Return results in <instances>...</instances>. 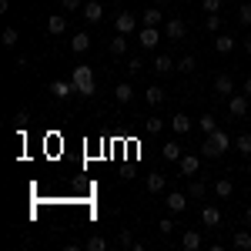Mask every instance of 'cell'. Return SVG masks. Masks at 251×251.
<instances>
[{"instance_id": "cell-1", "label": "cell", "mask_w": 251, "mask_h": 251, "mask_svg": "<svg viewBox=\"0 0 251 251\" xmlns=\"http://www.w3.org/2000/svg\"><path fill=\"white\" fill-rule=\"evenodd\" d=\"M231 148V137L225 134V131H211V134H204V144H201V157H221L225 151Z\"/></svg>"}, {"instance_id": "cell-2", "label": "cell", "mask_w": 251, "mask_h": 251, "mask_svg": "<svg viewBox=\"0 0 251 251\" xmlns=\"http://www.w3.org/2000/svg\"><path fill=\"white\" fill-rule=\"evenodd\" d=\"M74 87H77V94H84V97H91L97 91L94 71H91L87 64H77V67H74Z\"/></svg>"}, {"instance_id": "cell-3", "label": "cell", "mask_w": 251, "mask_h": 251, "mask_svg": "<svg viewBox=\"0 0 251 251\" xmlns=\"http://www.w3.org/2000/svg\"><path fill=\"white\" fill-rule=\"evenodd\" d=\"M228 111H231V117H245L248 114V94H231L228 97Z\"/></svg>"}, {"instance_id": "cell-4", "label": "cell", "mask_w": 251, "mask_h": 251, "mask_svg": "<svg viewBox=\"0 0 251 251\" xmlns=\"http://www.w3.org/2000/svg\"><path fill=\"white\" fill-rule=\"evenodd\" d=\"M177 164H181V174H184V177H194L198 168H201V154H181Z\"/></svg>"}, {"instance_id": "cell-5", "label": "cell", "mask_w": 251, "mask_h": 251, "mask_svg": "<svg viewBox=\"0 0 251 251\" xmlns=\"http://www.w3.org/2000/svg\"><path fill=\"white\" fill-rule=\"evenodd\" d=\"M114 27H117V34H127V37H131V34H134V27H137L134 14H127V10H124V14H117Z\"/></svg>"}, {"instance_id": "cell-6", "label": "cell", "mask_w": 251, "mask_h": 251, "mask_svg": "<svg viewBox=\"0 0 251 251\" xmlns=\"http://www.w3.org/2000/svg\"><path fill=\"white\" fill-rule=\"evenodd\" d=\"M47 91L57 97V100H64V97H71V94H74L77 87H74V80H54V84H50Z\"/></svg>"}, {"instance_id": "cell-7", "label": "cell", "mask_w": 251, "mask_h": 251, "mask_svg": "<svg viewBox=\"0 0 251 251\" xmlns=\"http://www.w3.org/2000/svg\"><path fill=\"white\" fill-rule=\"evenodd\" d=\"M137 40H141V47H144V50H154L157 40H161V34H157V27H144V30L137 34Z\"/></svg>"}, {"instance_id": "cell-8", "label": "cell", "mask_w": 251, "mask_h": 251, "mask_svg": "<svg viewBox=\"0 0 251 251\" xmlns=\"http://www.w3.org/2000/svg\"><path fill=\"white\" fill-rule=\"evenodd\" d=\"M214 94L218 97H231L234 94V80L228 77V74H218V77H214Z\"/></svg>"}, {"instance_id": "cell-9", "label": "cell", "mask_w": 251, "mask_h": 251, "mask_svg": "<svg viewBox=\"0 0 251 251\" xmlns=\"http://www.w3.org/2000/svg\"><path fill=\"white\" fill-rule=\"evenodd\" d=\"M201 221H204L208 228H218V225H221V211H218L214 204H204V208H201Z\"/></svg>"}, {"instance_id": "cell-10", "label": "cell", "mask_w": 251, "mask_h": 251, "mask_svg": "<svg viewBox=\"0 0 251 251\" xmlns=\"http://www.w3.org/2000/svg\"><path fill=\"white\" fill-rule=\"evenodd\" d=\"M188 208V194H181V191H174V194H168V211H184Z\"/></svg>"}, {"instance_id": "cell-11", "label": "cell", "mask_w": 251, "mask_h": 251, "mask_svg": "<svg viewBox=\"0 0 251 251\" xmlns=\"http://www.w3.org/2000/svg\"><path fill=\"white\" fill-rule=\"evenodd\" d=\"M214 194H218V198H231L234 194V181L231 177H218V181H214Z\"/></svg>"}, {"instance_id": "cell-12", "label": "cell", "mask_w": 251, "mask_h": 251, "mask_svg": "<svg viewBox=\"0 0 251 251\" xmlns=\"http://www.w3.org/2000/svg\"><path fill=\"white\" fill-rule=\"evenodd\" d=\"M181 248H184V251H198V248H201V234H198V231H184V234H181Z\"/></svg>"}, {"instance_id": "cell-13", "label": "cell", "mask_w": 251, "mask_h": 251, "mask_svg": "<svg viewBox=\"0 0 251 251\" xmlns=\"http://www.w3.org/2000/svg\"><path fill=\"white\" fill-rule=\"evenodd\" d=\"M84 17L91 20V24H97V20L104 17V7H100L97 0H91V3H84Z\"/></svg>"}, {"instance_id": "cell-14", "label": "cell", "mask_w": 251, "mask_h": 251, "mask_svg": "<svg viewBox=\"0 0 251 251\" xmlns=\"http://www.w3.org/2000/svg\"><path fill=\"white\" fill-rule=\"evenodd\" d=\"M67 30V20L60 17V14H50L47 17V34H64Z\"/></svg>"}, {"instance_id": "cell-15", "label": "cell", "mask_w": 251, "mask_h": 251, "mask_svg": "<svg viewBox=\"0 0 251 251\" xmlns=\"http://www.w3.org/2000/svg\"><path fill=\"white\" fill-rule=\"evenodd\" d=\"M174 67H177V64H174L168 54H157V57H154V71H157V74H171Z\"/></svg>"}, {"instance_id": "cell-16", "label": "cell", "mask_w": 251, "mask_h": 251, "mask_svg": "<svg viewBox=\"0 0 251 251\" xmlns=\"http://www.w3.org/2000/svg\"><path fill=\"white\" fill-rule=\"evenodd\" d=\"M144 100H148L151 107H157V104L164 100V87H157V84H151V87L144 91Z\"/></svg>"}, {"instance_id": "cell-17", "label": "cell", "mask_w": 251, "mask_h": 251, "mask_svg": "<svg viewBox=\"0 0 251 251\" xmlns=\"http://www.w3.org/2000/svg\"><path fill=\"white\" fill-rule=\"evenodd\" d=\"M164 34H168V37H174V40H181L184 37V20H168V27H164Z\"/></svg>"}, {"instance_id": "cell-18", "label": "cell", "mask_w": 251, "mask_h": 251, "mask_svg": "<svg viewBox=\"0 0 251 251\" xmlns=\"http://www.w3.org/2000/svg\"><path fill=\"white\" fill-rule=\"evenodd\" d=\"M114 97L121 100V104H131V100H134V87H131V84H117Z\"/></svg>"}, {"instance_id": "cell-19", "label": "cell", "mask_w": 251, "mask_h": 251, "mask_svg": "<svg viewBox=\"0 0 251 251\" xmlns=\"http://www.w3.org/2000/svg\"><path fill=\"white\" fill-rule=\"evenodd\" d=\"M111 54H114V57H124V54H127V34H117V37L111 40Z\"/></svg>"}, {"instance_id": "cell-20", "label": "cell", "mask_w": 251, "mask_h": 251, "mask_svg": "<svg viewBox=\"0 0 251 251\" xmlns=\"http://www.w3.org/2000/svg\"><path fill=\"white\" fill-rule=\"evenodd\" d=\"M71 47H74V54H84V50L91 47V34H84V30H80V34H74Z\"/></svg>"}, {"instance_id": "cell-21", "label": "cell", "mask_w": 251, "mask_h": 251, "mask_svg": "<svg viewBox=\"0 0 251 251\" xmlns=\"http://www.w3.org/2000/svg\"><path fill=\"white\" fill-rule=\"evenodd\" d=\"M148 191H151V194H161V191H164V174H157V171L148 174Z\"/></svg>"}, {"instance_id": "cell-22", "label": "cell", "mask_w": 251, "mask_h": 251, "mask_svg": "<svg viewBox=\"0 0 251 251\" xmlns=\"http://www.w3.org/2000/svg\"><path fill=\"white\" fill-rule=\"evenodd\" d=\"M171 127L177 131V134H188V131H191V117H184V114H174V117H171Z\"/></svg>"}, {"instance_id": "cell-23", "label": "cell", "mask_w": 251, "mask_h": 251, "mask_svg": "<svg viewBox=\"0 0 251 251\" xmlns=\"http://www.w3.org/2000/svg\"><path fill=\"white\" fill-rule=\"evenodd\" d=\"M181 154H184V151H181V144H177V141L164 144V161H181Z\"/></svg>"}, {"instance_id": "cell-24", "label": "cell", "mask_w": 251, "mask_h": 251, "mask_svg": "<svg viewBox=\"0 0 251 251\" xmlns=\"http://www.w3.org/2000/svg\"><path fill=\"white\" fill-rule=\"evenodd\" d=\"M214 50H218V54H231L234 50V37H218L214 40Z\"/></svg>"}, {"instance_id": "cell-25", "label": "cell", "mask_w": 251, "mask_h": 251, "mask_svg": "<svg viewBox=\"0 0 251 251\" xmlns=\"http://www.w3.org/2000/svg\"><path fill=\"white\" fill-rule=\"evenodd\" d=\"M141 20H144V27H157V24H161V10L151 7V10H144V14H141Z\"/></svg>"}, {"instance_id": "cell-26", "label": "cell", "mask_w": 251, "mask_h": 251, "mask_svg": "<svg viewBox=\"0 0 251 251\" xmlns=\"http://www.w3.org/2000/svg\"><path fill=\"white\" fill-rule=\"evenodd\" d=\"M87 251H107V238L91 234V238H87Z\"/></svg>"}, {"instance_id": "cell-27", "label": "cell", "mask_w": 251, "mask_h": 251, "mask_svg": "<svg viewBox=\"0 0 251 251\" xmlns=\"http://www.w3.org/2000/svg\"><path fill=\"white\" fill-rule=\"evenodd\" d=\"M234 148H238L241 154H251V134H238L234 137Z\"/></svg>"}, {"instance_id": "cell-28", "label": "cell", "mask_w": 251, "mask_h": 251, "mask_svg": "<svg viewBox=\"0 0 251 251\" xmlns=\"http://www.w3.org/2000/svg\"><path fill=\"white\" fill-rule=\"evenodd\" d=\"M198 127H201V131H204V134H211V131H218V124H214V117H211V114L198 117Z\"/></svg>"}, {"instance_id": "cell-29", "label": "cell", "mask_w": 251, "mask_h": 251, "mask_svg": "<svg viewBox=\"0 0 251 251\" xmlns=\"http://www.w3.org/2000/svg\"><path fill=\"white\" fill-rule=\"evenodd\" d=\"M204 30H208V34H218V30H221V17H218V14H208V20H204Z\"/></svg>"}, {"instance_id": "cell-30", "label": "cell", "mask_w": 251, "mask_h": 251, "mask_svg": "<svg viewBox=\"0 0 251 251\" xmlns=\"http://www.w3.org/2000/svg\"><path fill=\"white\" fill-rule=\"evenodd\" d=\"M194 67H198V60H194L191 54H188V57H181V64H177V71H181V74H191Z\"/></svg>"}, {"instance_id": "cell-31", "label": "cell", "mask_w": 251, "mask_h": 251, "mask_svg": "<svg viewBox=\"0 0 251 251\" xmlns=\"http://www.w3.org/2000/svg\"><path fill=\"white\" fill-rule=\"evenodd\" d=\"M234 248H251V231H238L234 234Z\"/></svg>"}, {"instance_id": "cell-32", "label": "cell", "mask_w": 251, "mask_h": 251, "mask_svg": "<svg viewBox=\"0 0 251 251\" xmlns=\"http://www.w3.org/2000/svg\"><path fill=\"white\" fill-rule=\"evenodd\" d=\"M238 20H241L245 27H251V3H241V7H238Z\"/></svg>"}, {"instance_id": "cell-33", "label": "cell", "mask_w": 251, "mask_h": 251, "mask_svg": "<svg viewBox=\"0 0 251 251\" xmlns=\"http://www.w3.org/2000/svg\"><path fill=\"white\" fill-rule=\"evenodd\" d=\"M161 127H164V124H161V117H148V121H144V131H148V134H157Z\"/></svg>"}, {"instance_id": "cell-34", "label": "cell", "mask_w": 251, "mask_h": 251, "mask_svg": "<svg viewBox=\"0 0 251 251\" xmlns=\"http://www.w3.org/2000/svg\"><path fill=\"white\" fill-rule=\"evenodd\" d=\"M204 191H208V184H204V181H191V188H188V194H191V198H201Z\"/></svg>"}, {"instance_id": "cell-35", "label": "cell", "mask_w": 251, "mask_h": 251, "mask_svg": "<svg viewBox=\"0 0 251 251\" xmlns=\"http://www.w3.org/2000/svg\"><path fill=\"white\" fill-rule=\"evenodd\" d=\"M3 44H7V47H14V44H17V30H14V27H7V30H3Z\"/></svg>"}, {"instance_id": "cell-36", "label": "cell", "mask_w": 251, "mask_h": 251, "mask_svg": "<svg viewBox=\"0 0 251 251\" xmlns=\"http://www.w3.org/2000/svg\"><path fill=\"white\" fill-rule=\"evenodd\" d=\"M201 7H204L208 14H218V10H221V0H201Z\"/></svg>"}, {"instance_id": "cell-37", "label": "cell", "mask_w": 251, "mask_h": 251, "mask_svg": "<svg viewBox=\"0 0 251 251\" xmlns=\"http://www.w3.org/2000/svg\"><path fill=\"white\" fill-rule=\"evenodd\" d=\"M157 228H161V234H171L174 231V221H171V218H161V221H157Z\"/></svg>"}, {"instance_id": "cell-38", "label": "cell", "mask_w": 251, "mask_h": 251, "mask_svg": "<svg viewBox=\"0 0 251 251\" xmlns=\"http://www.w3.org/2000/svg\"><path fill=\"white\" fill-rule=\"evenodd\" d=\"M64 10H84V0H60Z\"/></svg>"}, {"instance_id": "cell-39", "label": "cell", "mask_w": 251, "mask_h": 251, "mask_svg": "<svg viewBox=\"0 0 251 251\" xmlns=\"http://www.w3.org/2000/svg\"><path fill=\"white\" fill-rule=\"evenodd\" d=\"M141 67H144V60H141V57H131V60H127V71H131V74H137Z\"/></svg>"}, {"instance_id": "cell-40", "label": "cell", "mask_w": 251, "mask_h": 251, "mask_svg": "<svg viewBox=\"0 0 251 251\" xmlns=\"http://www.w3.org/2000/svg\"><path fill=\"white\" fill-rule=\"evenodd\" d=\"M121 245H124V248H131V245H134V234H131V231H121Z\"/></svg>"}, {"instance_id": "cell-41", "label": "cell", "mask_w": 251, "mask_h": 251, "mask_svg": "<svg viewBox=\"0 0 251 251\" xmlns=\"http://www.w3.org/2000/svg\"><path fill=\"white\" fill-rule=\"evenodd\" d=\"M241 94H248V97H251V77L245 80V87H241Z\"/></svg>"}, {"instance_id": "cell-42", "label": "cell", "mask_w": 251, "mask_h": 251, "mask_svg": "<svg viewBox=\"0 0 251 251\" xmlns=\"http://www.w3.org/2000/svg\"><path fill=\"white\" fill-rule=\"evenodd\" d=\"M245 50H248V54H251V37H245Z\"/></svg>"}, {"instance_id": "cell-43", "label": "cell", "mask_w": 251, "mask_h": 251, "mask_svg": "<svg viewBox=\"0 0 251 251\" xmlns=\"http://www.w3.org/2000/svg\"><path fill=\"white\" fill-rule=\"evenodd\" d=\"M245 221H248V225H251V208H248V211H245Z\"/></svg>"}, {"instance_id": "cell-44", "label": "cell", "mask_w": 251, "mask_h": 251, "mask_svg": "<svg viewBox=\"0 0 251 251\" xmlns=\"http://www.w3.org/2000/svg\"><path fill=\"white\" fill-rule=\"evenodd\" d=\"M154 3H168V0H154Z\"/></svg>"}]
</instances>
